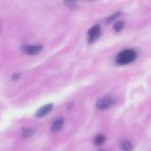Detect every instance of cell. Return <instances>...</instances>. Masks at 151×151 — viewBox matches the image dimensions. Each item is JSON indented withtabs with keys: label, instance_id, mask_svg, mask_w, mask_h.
Here are the masks:
<instances>
[{
	"label": "cell",
	"instance_id": "cell-1",
	"mask_svg": "<svg viewBox=\"0 0 151 151\" xmlns=\"http://www.w3.org/2000/svg\"><path fill=\"white\" fill-rule=\"evenodd\" d=\"M137 58V53L134 50L127 49L120 51L116 57V63L119 65H127L134 62Z\"/></svg>",
	"mask_w": 151,
	"mask_h": 151
},
{
	"label": "cell",
	"instance_id": "cell-2",
	"mask_svg": "<svg viewBox=\"0 0 151 151\" xmlns=\"http://www.w3.org/2000/svg\"><path fill=\"white\" fill-rule=\"evenodd\" d=\"M115 104V99L111 96H105L99 99L96 103V108L99 110H105L111 107Z\"/></svg>",
	"mask_w": 151,
	"mask_h": 151
},
{
	"label": "cell",
	"instance_id": "cell-3",
	"mask_svg": "<svg viewBox=\"0 0 151 151\" xmlns=\"http://www.w3.org/2000/svg\"><path fill=\"white\" fill-rule=\"evenodd\" d=\"M100 35H101V27H100V26L99 25H95L88 32V42L89 43L94 42L95 41H96L99 38Z\"/></svg>",
	"mask_w": 151,
	"mask_h": 151
},
{
	"label": "cell",
	"instance_id": "cell-4",
	"mask_svg": "<svg viewBox=\"0 0 151 151\" xmlns=\"http://www.w3.org/2000/svg\"><path fill=\"white\" fill-rule=\"evenodd\" d=\"M42 50V46L41 44H38V45H32V46L25 45L22 50L28 55H36L39 52H41Z\"/></svg>",
	"mask_w": 151,
	"mask_h": 151
},
{
	"label": "cell",
	"instance_id": "cell-5",
	"mask_svg": "<svg viewBox=\"0 0 151 151\" xmlns=\"http://www.w3.org/2000/svg\"><path fill=\"white\" fill-rule=\"evenodd\" d=\"M52 109H53V104H48L46 105H43L42 107H41L36 111L35 117H37V118H42L45 115H47Z\"/></svg>",
	"mask_w": 151,
	"mask_h": 151
},
{
	"label": "cell",
	"instance_id": "cell-6",
	"mask_svg": "<svg viewBox=\"0 0 151 151\" xmlns=\"http://www.w3.org/2000/svg\"><path fill=\"white\" fill-rule=\"evenodd\" d=\"M63 125H64V119L61 118V117L60 118H58L53 122L52 127H51V130L54 131V132H58V131H59L62 128Z\"/></svg>",
	"mask_w": 151,
	"mask_h": 151
},
{
	"label": "cell",
	"instance_id": "cell-7",
	"mask_svg": "<svg viewBox=\"0 0 151 151\" xmlns=\"http://www.w3.org/2000/svg\"><path fill=\"white\" fill-rule=\"evenodd\" d=\"M121 149L125 151H132L133 150V145L129 141L124 140L121 142Z\"/></svg>",
	"mask_w": 151,
	"mask_h": 151
},
{
	"label": "cell",
	"instance_id": "cell-8",
	"mask_svg": "<svg viewBox=\"0 0 151 151\" xmlns=\"http://www.w3.org/2000/svg\"><path fill=\"white\" fill-rule=\"evenodd\" d=\"M34 134H35V130H34V129L27 128V127H25V128L22 129V136H23L24 138H29V137H31Z\"/></svg>",
	"mask_w": 151,
	"mask_h": 151
},
{
	"label": "cell",
	"instance_id": "cell-9",
	"mask_svg": "<svg viewBox=\"0 0 151 151\" xmlns=\"http://www.w3.org/2000/svg\"><path fill=\"white\" fill-rule=\"evenodd\" d=\"M104 142H105V137H104L103 134H100V135L96 136V139H95V141H94L95 144L97 145V146L102 145L103 143H104Z\"/></svg>",
	"mask_w": 151,
	"mask_h": 151
},
{
	"label": "cell",
	"instance_id": "cell-10",
	"mask_svg": "<svg viewBox=\"0 0 151 151\" xmlns=\"http://www.w3.org/2000/svg\"><path fill=\"white\" fill-rule=\"evenodd\" d=\"M114 30L116 32H119L123 29L124 27V21H117L115 24H114Z\"/></svg>",
	"mask_w": 151,
	"mask_h": 151
},
{
	"label": "cell",
	"instance_id": "cell-11",
	"mask_svg": "<svg viewBox=\"0 0 151 151\" xmlns=\"http://www.w3.org/2000/svg\"><path fill=\"white\" fill-rule=\"evenodd\" d=\"M120 16V12H116V13H113L112 15H111L110 17H108L107 18V19H106V22L107 23H111V22H112V21H114L118 17H119Z\"/></svg>",
	"mask_w": 151,
	"mask_h": 151
},
{
	"label": "cell",
	"instance_id": "cell-12",
	"mask_svg": "<svg viewBox=\"0 0 151 151\" xmlns=\"http://www.w3.org/2000/svg\"><path fill=\"white\" fill-rule=\"evenodd\" d=\"M65 4L69 6L70 8H74V7H77L78 3L77 2H73V1L72 2H65Z\"/></svg>",
	"mask_w": 151,
	"mask_h": 151
},
{
	"label": "cell",
	"instance_id": "cell-13",
	"mask_svg": "<svg viewBox=\"0 0 151 151\" xmlns=\"http://www.w3.org/2000/svg\"><path fill=\"white\" fill-rule=\"evenodd\" d=\"M19 76H20V74L19 73H15V74H13L12 75V80H18L19 78Z\"/></svg>",
	"mask_w": 151,
	"mask_h": 151
},
{
	"label": "cell",
	"instance_id": "cell-14",
	"mask_svg": "<svg viewBox=\"0 0 151 151\" xmlns=\"http://www.w3.org/2000/svg\"><path fill=\"white\" fill-rule=\"evenodd\" d=\"M101 151H104V150H101Z\"/></svg>",
	"mask_w": 151,
	"mask_h": 151
}]
</instances>
